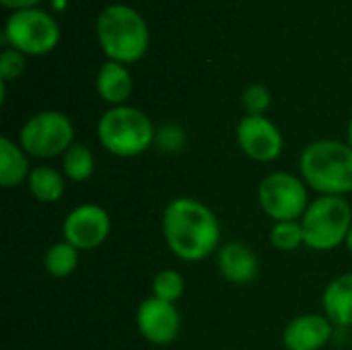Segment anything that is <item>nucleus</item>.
<instances>
[{"label":"nucleus","mask_w":352,"mask_h":350,"mask_svg":"<svg viewBox=\"0 0 352 350\" xmlns=\"http://www.w3.org/2000/svg\"><path fill=\"white\" fill-rule=\"evenodd\" d=\"M161 229L167 248L182 262H202L219 250L221 223L217 215L202 202L190 196L173 198L161 219Z\"/></svg>","instance_id":"obj_1"},{"label":"nucleus","mask_w":352,"mask_h":350,"mask_svg":"<svg viewBox=\"0 0 352 350\" xmlns=\"http://www.w3.org/2000/svg\"><path fill=\"white\" fill-rule=\"evenodd\" d=\"M299 173L320 196H346L352 192V146L342 140H316L299 157Z\"/></svg>","instance_id":"obj_2"},{"label":"nucleus","mask_w":352,"mask_h":350,"mask_svg":"<svg viewBox=\"0 0 352 350\" xmlns=\"http://www.w3.org/2000/svg\"><path fill=\"white\" fill-rule=\"evenodd\" d=\"M97 39L111 62L134 64L144 58L151 33L144 17L128 4H109L97 17Z\"/></svg>","instance_id":"obj_3"},{"label":"nucleus","mask_w":352,"mask_h":350,"mask_svg":"<svg viewBox=\"0 0 352 350\" xmlns=\"http://www.w3.org/2000/svg\"><path fill=\"white\" fill-rule=\"evenodd\" d=\"M101 146L120 159L138 157L157 140V130L151 118L132 105L109 107L97 122Z\"/></svg>","instance_id":"obj_4"},{"label":"nucleus","mask_w":352,"mask_h":350,"mask_svg":"<svg viewBox=\"0 0 352 350\" xmlns=\"http://www.w3.org/2000/svg\"><path fill=\"white\" fill-rule=\"evenodd\" d=\"M305 248L332 252L346 243L352 229V206L344 196H318L301 219Z\"/></svg>","instance_id":"obj_5"},{"label":"nucleus","mask_w":352,"mask_h":350,"mask_svg":"<svg viewBox=\"0 0 352 350\" xmlns=\"http://www.w3.org/2000/svg\"><path fill=\"white\" fill-rule=\"evenodd\" d=\"M19 144L33 159L62 157L74 144V126L58 109H45L31 116L19 132Z\"/></svg>","instance_id":"obj_6"},{"label":"nucleus","mask_w":352,"mask_h":350,"mask_svg":"<svg viewBox=\"0 0 352 350\" xmlns=\"http://www.w3.org/2000/svg\"><path fill=\"white\" fill-rule=\"evenodd\" d=\"M258 202L266 217L274 223L301 221L309 206V188L301 175L289 171H272L258 186Z\"/></svg>","instance_id":"obj_7"},{"label":"nucleus","mask_w":352,"mask_h":350,"mask_svg":"<svg viewBox=\"0 0 352 350\" xmlns=\"http://www.w3.org/2000/svg\"><path fill=\"white\" fill-rule=\"evenodd\" d=\"M6 43L25 56H45L60 41L58 21L39 8L14 10L4 27Z\"/></svg>","instance_id":"obj_8"},{"label":"nucleus","mask_w":352,"mask_h":350,"mask_svg":"<svg viewBox=\"0 0 352 350\" xmlns=\"http://www.w3.org/2000/svg\"><path fill=\"white\" fill-rule=\"evenodd\" d=\"M109 233H111V217L99 204H78L66 215L62 223L64 241L72 243L80 252L97 250L99 245L105 243Z\"/></svg>","instance_id":"obj_9"},{"label":"nucleus","mask_w":352,"mask_h":350,"mask_svg":"<svg viewBox=\"0 0 352 350\" xmlns=\"http://www.w3.org/2000/svg\"><path fill=\"white\" fill-rule=\"evenodd\" d=\"M239 149L258 163H272L283 155L285 138L266 116H243L237 124Z\"/></svg>","instance_id":"obj_10"},{"label":"nucleus","mask_w":352,"mask_h":350,"mask_svg":"<svg viewBox=\"0 0 352 350\" xmlns=\"http://www.w3.org/2000/svg\"><path fill=\"white\" fill-rule=\"evenodd\" d=\"M136 326L146 342L155 347H167L175 342L182 332V316L177 305L151 295L138 305Z\"/></svg>","instance_id":"obj_11"},{"label":"nucleus","mask_w":352,"mask_h":350,"mask_svg":"<svg viewBox=\"0 0 352 350\" xmlns=\"http://www.w3.org/2000/svg\"><path fill=\"white\" fill-rule=\"evenodd\" d=\"M332 334L334 324L324 314H301L287 324L283 344L287 350H322Z\"/></svg>","instance_id":"obj_12"},{"label":"nucleus","mask_w":352,"mask_h":350,"mask_svg":"<svg viewBox=\"0 0 352 350\" xmlns=\"http://www.w3.org/2000/svg\"><path fill=\"white\" fill-rule=\"evenodd\" d=\"M217 264H219L221 276L235 287L252 285L260 274L258 256L254 254L252 248H248L245 243H239V241H231V243L219 248Z\"/></svg>","instance_id":"obj_13"},{"label":"nucleus","mask_w":352,"mask_h":350,"mask_svg":"<svg viewBox=\"0 0 352 350\" xmlns=\"http://www.w3.org/2000/svg\"><path fill=\"white\" fill-rule=\"evenodd\" d=\"M95 89H97L99 97L105 103H109L111 107L126 105V101L130 99V95L134 91V78L126 64L107 60L101 64V68L97 72Z\"/></svg>","instance_id":"obj_14"},{"label":"nucleus","mask_w":352,"mask_h":350,"mask_svg":"<svg viewBox=\"0 0 352 350\" xmlns=\"http://www.w3.org/2000/svg\"><path fill=\"white\" fill-rule=\"evenodd\" d=\"M324 316L340 328H352V272L336 276L322 295Z\"/></svg>","instance_id":"obj_15"},{"label":"nucleus","mask_w":352,"mask_h":350,"mask_svg":"<svg viewBox=\"0 0 352 350\" xmlns=\"http://www.w3.org/2000/svg\"><path fill=\"white\" fill-rule=\"evenodd\" d=\"M29 155L23 151V146L8 136L0 138V186L2 188H19L27 184L31 175Z\"/></svg>","instance_id":"obj_16"},{"label":"nucleus","mask_w":352,"mask_h":350,"mask_svg":"<svg viewBox=\"0 0 352 350\" xmlns=\"http://www.w3.org/2000/svg\"><path fill=\"white\" fill-rule=\"evenodd\" d=\"M27 188L31 192V196L41 202V204H56L64 198L66 192V175L54 167L47 165H39L33 167L29 179H27Z\"/></svg>","instance_id":"obj_17"},{"label":"nucleus","mask_w":352,"mask_h":350,"mask_svg":"<svg viewBox=\"0 0 352 350\" xmlns=\"http://www.w3.org/2000/svg\"><path fill=\"white\" fill-rule=\"evenodd\" d=\"M62 173L66 179L82 184L89 182L95 173V155L87 144L74 142L64 155H62Z\"/></svg>","instance_id":"obj_18"},{"label":"nucleus","mask_w":352,"mask_h":350,"mask_svg":"<svg viewBox=\"0 0 352 350\" xmlns=\"http://www.w3.org/2000/svg\"><path fill=\"white\" fill-rule=\"evenodd\" d=\"M78 260H80V250H76L72 243L62 239L45 252L43 266H45V272L50 276L66 278L78 268Z\"/></svg>","instance_id":"obj_19"},{"label":"nucleus","mask_w":352,"mask_h":350,"mask_svg":"<svg viewBox=\"0 0 352 350\" xmlns=\"http://www.w3.org/2000/svg\"><path fill=\"white\" fill-rule=\"evenodd\" d=\"M184 291H186V281L179 270L165 268V270L157 272L153 278V297H157L161 301L175 305L182 299Z\"/></svg>","instance_id":"obj_20"},{"label":"nucleus","mask_w":352,"mask_h":350,"mask_svg":"<svg viewBox=\"0 0 352 350\" xmlns=\"http://www.w3.org/2000/svg\"><path fill=\"white\" fill-rule=\"evenodd\" d=\"M270 243L278 252H297L301 245H305L301 221L274 223V227L270 231Z\"/></svg>","instance_id":"obj_21"},{"label":"nucleus","mask_w":352,"mask_h":350,"mask_svg":"<svg viewBox=\"0 0 352 350\" xmlns=\"http://www.w3.org/2000/svg\"><path fill=\"white\" fill-rule=\"evenodd\" d=\"M241 105L245 109V116H266L272 105V93L264 85H250L241 93Z\"/></svg>","instance_id":"obj_22"},{"label":"nucleus","mask_w":352,"mask_h":350,"mask_svg":"<svg viewBox=\"0 0 352 350\" xmlns=\"http://www.w3.org/2000/svg\"><path fill=\"white\" fill-rule=\"evenodd\" d=\"M25 54L12 50V47H6L2 50L0 54V80L2 83H8V80H16L23 72H25Z\"/></svg>","instance_id":"obj_23"},{"label":"nucleus","mask_w":352,"mask_h":350,"mask_svg":"<svg viewBox=\"0 0 352 350\" xmlns=\"http://www.w3.org/2000/svg\"><path fill=\"white\" fill-rule=\"evenodd\" d=\"M157 140L167 151H175V149H179V144H184V132L175 126H167L161 132H157Z\"/></svg>","instance_id":"obj_24"},{"label":"nucleus","mask_w":352,"mask_h":350,"mask_svg":"<svg viewBox=\"0 0 352 350\" xmlns=\"http://www.w3.org/2000/svg\"><path fill=\"white\" fill-rule=\"evenodd\" d=\"M41 0H0L2 6L12 8V10H27V8H35Z\"/></svg>","instance_id":"obj_25"},{"label":"nucleus","mask_w":352,"mask_h":350,"mask_svg":"<svg viewBox=\"0 0 352 350\" xmlns=\"http://www.w3.org/2000/svg\"><path fill=\"white\" fill-rule=\"evenodd\" d=\"M66 4H68V0H52V6H54L56 10H62V8H66Z\"/></svg>","instance_id":"obj_26"},{"label":"nucleus","mask_w":352,"mask_h":350,"mask_svg":"<svg viewBox=\"0 0 352 350\" xmlns=\"http://www.w3.org/2000/svg\"><path fill=\"white\" fill-rule=\"evenodd\" d=\"M346 142L352 146V116L351 120H349V128H346Z\"/></svg>","instance_id":"obj_27"},{"label":"nucleus","mask_w":352,"mask_h":350,"mask_svg":"<svg viewBox=\"0 0 352 350\" xmlns=\"http://www.w3.org/2000/svg\"><path fill=\"white\" fill-rule=\"evenodd\" d=\"M344 245H346L349 254H351V256H352V229H351V233H349V237H346V243H344Z\"/></svg>","instance_id":"obj_28"}]
</instances>
